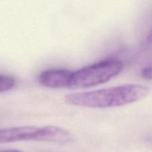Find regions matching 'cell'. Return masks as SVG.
<instances>
[{
  "instance_id": "cell-2",
  "label": "cell",
  "mask_w": 152,
  "mask_h": 152,
  "mask_svg": "<svg viewBox=\"0 0 152 152\" xmlns=\"http://www.w3.org/2000/svg\"><path fill=\"white\" fill-rule=\"evenodd\" d=\"M123 69V63L119 59L101 61L73 72L68 87L80 89L99 86L119 75Z\"/></svg>"
},
{
  "instance_id": "cell-5",
  "label": "cell",
  "mask_w": 152,
  "mask_h": 152,
  "mask_svg": "<svg viewBox=\"0 0 152 152\" xmlns=\"http://www.w3.org/2000/svg\"><path fill=\"white\" fill-rule=\"evenodd\" d=\"M73 71L63 68H52L40 73L39 83L42 86L50 88L68 87Z\"/></svg>"
},
{
  "instance_id": "cell-7",
  "label": "cell",
  "mask_w": 152,
  "mask_h": 152,
  "mask_svg": "<svg viewBox=\"0 0 152 152\" xmlns=\"http://www.w3.org/2000/svg\"><path fill=\"white\" fill-rule=\"evenodd\" d=\"M142 77L148 80H152V65H149L142 70Z\"/></svg>"
},
{
  "instance_id": "cell-1",
  "label": "cell",
  "mask_w": 152,
  "mask_h": 152,
  "mask_svg": "<svg viewBox=\"0 0 152 152\" xmlns=\"http://www.w3.org/2000/svg\"><path fill=\"white\" fill-rule=\"evenodd\" d=\"M149 89L139 84H126L65 96V102L75 106L108 108L138 102L148 94Z\"/></svg>"
},
{
  "instance_id": "cell-3",
  "label": "cell",
  "mask_w": 152,
  "mask_h": 152,
  "mask_svg": "<svg viewBox=\"0 0 152 152\" xmlns=\"http://www.w3.org/2000/svg\"><path fill=\"white\" fill-rule=\"evenodd\" d=\"M75 140V136L71 132L55 126L39 127L36 139L37 142H50L61 145L72 144Z\"/></svg>"
},
{
  "instance_id": "cell-6",
  "label": "cell",
  "mask_w": 152,
  "mask_h": 152,
  "mask_svg": "<svg viewBox=\"0 0 152 152\" xmlns=\"http://www.w3.org/2000/svg\"><path fill=\"white\" fill-rule=\"evenodd\" d=\"M16 86V80L10 76L0 74V93L8 91Z\"/></svg>"
},
{
  "instance_id": "cell-8",
  "label": "cell",
  "mask_w": 152,
  "mask_h": 152,
  "mask_svg": "<svg viewBox=\"0 0 152 152\" xmlns=\"http://www.w3.org/2000/svg\"><path fill=\"white\" fill-rule=\"evenodd\" d=\"M147 42L149 43V44H152V28L149 34H148V37H147Z\"/></svg>"
},
{
  "instance_id": "cell-4",
  "label": "cell",
  "mask_w": 152,
  "mask_h": 152,
  "mask_svg": "<svg viewBox=\"0 0 152 152\" xmlns=\"http://www.w3.org/2000/svg\"><path fill=\"white\" fill-rule=\"evenodd\" d=\"M39 127L34 126L0 129V143L36 141Z\"/></svg>"
}]
</instances>
